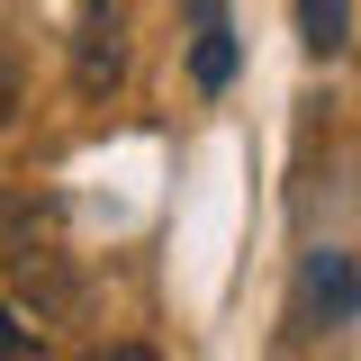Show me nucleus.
Listing matches in <instances>:
<instances>
[{
  "mask_svg": "<svg viewBox=\"0 0 361 361\" xmlns=\"http://www.w3.org/2000/svg\"><path fill=\"white\" fill-rule=\"evenodd\" d=\"M353 307H361L353 253H307V316L316 325H353Z\"/></svg>",
  "mask_w": 361,
  "mask_h": 361,
  "instance_id": "4",
  "label": "nucleus"
},
{
  "mask_svg": "<svg viewBox=\"0 0 361 361\" xmlns=\"http://www.w3.org/2000/svg\"><path fill=\"white\" fill-rule=\"evenodd\" d=\"M190 73L199 90L235 82V27H226V0H190Z\"/></svg>",
  "mask_w": 361,
  "mask_h": 361,
  "instance_id": "3",
  "label": "nucleus"
},
{
  "mask_svg": "<svg viewBox=\"0 0 361 361\" xmlns=\"http://www.w3.org/2000/svg\"><path fill=\"white\" fill-rule=\"evenodd\" d=\"M18 99H27V82H18V54H0V135H9V118H18Z\"/></svg>",
  "mask_w": 361,
  "mask_h": 361,
  "instance_id": "7",
  "label": "nucleus"
},
{
  "mask_svg": "<svg viewBox=\"0 0 361 361\" xmlns=\"http://www.w3.org/2000/svg\"><path fill=\"white\" fill-rule=\"evenodd\" d=\"M118 73H127V18H118V0H90L82 45H73V82H82V99H99V90H118Z\"/></svg>",
  "mask_w": 361,
  "mask_h": 361,
  "instance_id": "2",
  "label": "nucleus"
},
{
  "mask_svg": "<svg viewBox=\"0 0 361 361\" xmlns=\"http://www.w3.org/2000/svg\"><path fill=\"white\" fill-rule=\"evenodd\" d=\"M0 361H54L45 353V316H27V307L0 298Z\"/></svg>",
  "mask_w": 361,
  "mask_h": 361,
  "instance_id": "6",
  "label": "nucleus"
},
{
  "mask_svg": "<svg viewBox=\"0 0 361 361\" xmlns=\"http://www.w3.org/2000/svg\"><path fill=\"white\" fill-rule=\"evenodd\" d=\"M353 37V0H298V45L307 54H343Z\"/></svg>",
  "mask_w": 361,
  "mask_h": 361,
  "instance_id": "5",
  "label": "nucleus"
},
{
  "mask_svg": "<svg viewBox=\"0 0 361 361\" xmlns=\"http://www.w3.org/2000/svg\"><path fill=\"white\" fill-rule=\"evenodd\" d=\"M82 361H154L145 343H109V353H82Z\"/></svg>",
  "mask_w": 361,
  "mask_h": 361,
  "instance_id": "8",
  "label": "nucleus"
},
{
  "mask_svg": "<svg viewBox=\"0 0 361 361\" xmlns=\"http://www.w3.org/2000/svg\"><path fill=\"white\" fill-rule=\"evenodd\" d=\"M0 271L18 280V298H27L45 325H54V316H73V298H82V289H73V271H63V253L27 235V208H9V217H0Z\"/></svg>",
  "mask_w": 361,
  "mask_h": 361,
  "instance_id": "1",
  "label": "nucleus"
}]
</instances>
